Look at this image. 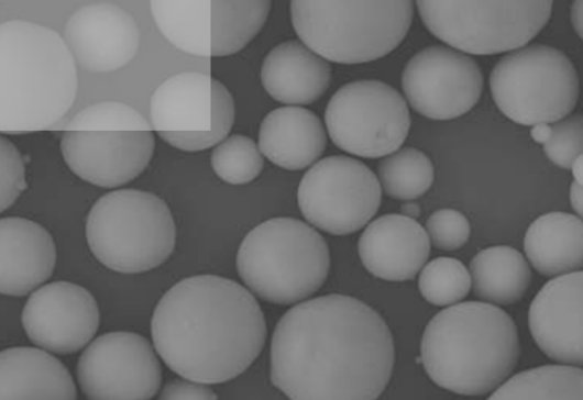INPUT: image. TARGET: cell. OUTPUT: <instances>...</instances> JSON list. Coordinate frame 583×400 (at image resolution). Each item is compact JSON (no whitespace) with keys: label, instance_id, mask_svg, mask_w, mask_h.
<instances>
[{"label":"cell","instance_id":"6da1fadb","mask_svg":"<svg viewBox=\"0 0 583 400\" xmlns=\"http://www.w3.org/2000/svg\"><path fill=\"white\" fill-rule=\"evenodd\" d=\"M392 333L361 300L327 295L290 308L271 344L272 384L293 400H374L394 367Z\"/></svg>","mask_w":583,"mask_h":400},{"label":"cell","instance_id":"7a4b0ae2","mask_svg":"<svg viewBox=\"0 0 583 400\" xmlns=\"http://www.w3.org/2000/svg\"><path fill=\"white\" fill-rule=\"evenodd\" d=\"M153 345L170 370L215 385L250 367L266 338L264 314L250 291L217 275L184 278L156 304Z\"/></svg>","mask_w":583,"mask_h":400},{"label":"cell","instance_id":"3957f363","mask_svg":"<svg viewBox=\"0 0 583 400\" xmlns=\"http://www.w3.org/2000/svg\"><path fill=\"white\" fill-rule=\"evenodd\" d=\"M76 62L55 30L22 19L0 25V131L45 130L73 105Z\"/></svg>","mask_w":583,"mask_h":400},{"label":"cell","instance_id":"277c9868","mask_svg":"<svg viewBox=\"0 0 583 400\" xmlns=\"http://www.w3.org/2000/svg\"><path fill=\"white\" fill-rule=\"evenodd\" d=\"M519 354L516 324L503 309L465 301L429 321L419 359L437 386L458 395L482 396L506 380Z\"/></svg>","mask_w":583,"mask_h":400},{"label":"cell","instance_id":"5b68a950","mask_svg":"<svg viewBox=\"0 0 583 400\" xmlns=\"http://www.w3.org/2000/svg\"><path fill=\"white\" fill-rule=\"evenodd\" d=\"M414 2L296 0L290 19L300 41L323 59L360 64L384 57L405 38Z\"/></svg>","mask_w":583,"mask_h":400},{"label":"cell","instance_id":"8992f818","mask_svg":"<svg viewBox=\"0 0 583 400\" xmlns=\"http://www.w3.org/2000/svg\"><path fill=\"white\" fill-rule=\"evenodd\" d=\"M329 266L324 238L293 218H273L256 225L237 255L243 282L276 304H292L315 293L327 279Z\"/></svg>","mask_w":583,"mask_h":400},{"label":"cell","instance_id":"52a82bcc","mask_svg":"<svg viewBox=\"0 0 583 400\" xmlns=\"http://www.w3.org/2000/svg\"><path fill=\"white\" fill-rule=\"evenodd\" d=\"M64 130L61 151L69 169L103 188L136 178L148 165L155 147L152 126L144 116L114 100L86 107Z\"/></svg>","mask_w":583,"mask_h":400},{"label":"cell","instance_id":"ba28073f","mask_svg":"<svg viewBox=\"0 0 583 400\" xmlns=\"http://www.w3.org/2000/svg\"><path fill=\"white\" fill-rule=\"evenodd\" d=\"M94 256L111 270L138 274L163 264L172 254L176 226L165 201L139 189L100 197L86 220Z\"/></svg>","mask_w":583,"mask_h":400},{"label":"cell","instance_id":"9c48e42d","mask_svg":"<svg viewBox=\"0 0 583 400\" xmlns=\"http://www.w3.org/2000/svg\"><path fill=\"white\" fill-rule=\"evenodd\" d=\"M498 109L522 125L552 124L564 119L579 98V76L560 49L531 44L502 57L490 75Z\"/></svg>","mask_w":583,"mask_h":400},{"label":"cell","instance_id":"30bf717a","mask_svg":"<svg viewBox=\"0 0 583 400\" xmlns=\"http://www.w3.org/2000/svg\"><path fill=\"white\" fill-rule=\"evenodd\" d=\"M425 26L457 51L493 55L524 47L548 23L552 1L421 0Z\"/></svg>","mask_w":583,"mask_h":400},{"label":"cell","instance_id":"8fae6325","mask_svg":"<svg viewBox=\"0 0 583 400\" xmlns=\"http://www.w3.org/2000/svg\"><path fill=\"white\" fill-rule=\"evenodd\" d=\"M152 127L169 145L186 152L207 149L228 137L234 101L210 75L182 71L166 78L150 100Z\"/></svg>","mask_w":583,"mask_h":400},{"label":"cell","instance_id":"7c38bea8","mask_svg":"<svg viewBox=\"0 0 583 400\" xmlns=\"http://www.w3.org/2000/svg\"><path fill=\"white\" fill-rule=\"evenodd\" d=\"M324 122L340 149L364 158L396 152L405 142L410 115L404 97L380 80H356L330 98Z\"/></svg>","mask_w":583,"mask_h":400},{"label":"cell","instance_id":"4fadbf2b","mask_svg":"<svg viewBox=\"0 0 583 400\" xmlns=\"http://www.w3.org/2000/svg\"><path fill=\"white\" fill-rule=\"evenodd\" d=\"M382 188L375 174L361 160L331 155L302 176L297 200L304 218L333 235L362 229L381 205Z\"/></svg>","mask_w":583,"mask_h":400},{"label":"cell","instance_id":"5bb4252c","mask_svg":"<svg viewBox=\"0 0 583 400\" xmlns=\"http://www.w3.org/2000/svg\"><path fill=\"white\" fill-rule=\"evenodd\" d=\"M77 379L94 400H146L162 382L161 364L151 343L133 332H110L92 341L80 355Z\"/></svg>","mask_w":583,"mask_h":400},{"label":"cell","instance_id":"9a60e30c","mask_svg":"<svg viewBox=\"0 0 583 400\" xmlns=\"http://www.w3.org/2000/svg\"><path fill=\"white\" fill-rule=\"evenodd\" d=\"M402 88L410 107L432 120H451L470 111L483 90V74L469 55L432 45L405 65Z\"/></svg>","mask_w":583,"mask_h":400},{"label":"cell","instance_id":"2e32d148","mask_svg":"<svg viewBox=\"0 0 583 400\" xmlns=\"http://www.w3.org/2000/svg\"><path fill=\"white\" fill-rule=\"evenodd\" d=\"M22 325L32 343L66 355L84 348L100 321L94 296L84 287L54 281L34 290L22 311Z\"/></svg>","mask_w":583,"mask_h":400},{"label":"cell","instance_id":"e0dca14e","mask_svg":"<svg viewBox=\"0 0 583 400\" xmlns=\"http://www.w3.org/2000/svg\"><path fill=\"white\" fill-rule=\"evenodd\" d=\"M140 36L132 13L113 1L82 4L64 26V41L76 65L94 74L125 67L138 53Z\"/></svg>","mask_w":583,"mask_h":400},{"label":"cell","instance_id":"ac0fdd59","mask_svg":"<svg viewBox=\"0 0 583 400\" xmlns=\"http://www.w3.org/2000/svg\"><path fill=\"white\" fill-rule=\"evenodd\" d=\"M581 270L547 281L529 308L531 335L549 358L570 365L583 363Z\"/></svg>","mask_w":583,"mask_h":400},{"label":"cell","instance_id":"d6986e66","mask_svg":"<svg viewBox=\"0 0 583 400\" xmlns=\"http://www.w3.org/2000/svg\"><path fill=\"white\" fill-rule=\"evenodd\" d=\"M359 255L375 277L388 281L413 279L426 264L430 241L424 226L403 214L372 221L359 238Z\"/></svg>","mask_w":583,"mask_h":400},{"label":"cell","instance_id":"ffe728a7","mask_svg":"<svg viewBox=\"0 0 583 400\" xmlns=\"http://www.w3.org/2000/svg\"><path fill=\"white\" fill-rule=\"evenodd\" d=\"M0 291L21 297L45 282L55 268L56 247L41 224L20 216L0 221Z\"/></svg>","mask_w":583,"mask_h":400},{"label":"cell","instance_id":"44dd1931","mask_svg":"<svg viewBox=\"0 0 583 400\" xmlns=\"http://www.w3.org/2000/svg\"><path fill=\"white\" fill-rule=\"evenodd\" d=\"M331 67L302 42L285 41L272 48L261 68L266 92L286 104H309L328 89Z\"/></svg>","mask_w":583,"mask_h":400},{"label":"cell","instance_id":"7402d4cb","mask_svg":"<svg viewBox=\"0 0 583 400\" xmlns=\"http://www.w3.org/2000/svg\"><path fill=\"white\" fill-rule=\"evenodd\" d=\"M77 390L66 366L50 353L29 346L0 354L1 400H75Z\"/></svg>","mask_w":583,"mask_h":400},{"label":"cell","instance_id":"603a6c76","mask_svg":"<svg viewBox=\"0 0 583 400\" xmlns=\"http://www.w3.org/2000/svg\"><path fill=\"white\" fill-rule=\"evenodd\" d=\"M327 145L324 127L310 110L287 105L272 110L258 131L261 153L278 167L299 170L316 162Z\"/></svg>","mask_w":583,"mask_h":400},{"label":"cell","instance_id":"cb8c5ba5","mask_svg":"<svg viewBox=\"0 0 583 400\" xmlns=\"http://www.w3.org/2000/svg\"><path fill=\"white\" fill-rule=\"evenodd\" d=\"M581 218L566 212H549L527 229L525 253L532 267L552 277L579 270L583 265Z\"/></svg>","mask_w":583,"mask_h":400},{"label":"cell","instance_id":"d4e9b609","mask_svg":"<svg viewBox=\"0 0 583 400\" xmlns=\"http://www.w3.org/2000/svg\"><path fill=\"white\" fill-rule=\"evenodd\" d=\"M470 276L473 291L480 299L510 304L526 292L531 271L519 251L497 245L480 251L472 258Z\"/></svg>","mask_w":583,"mask_h":400},{"label":"cell","instance_id":"484cf974","mask_svg":"<svg viewBox=\"0 0 583 400\" xmlns=\"http://www.w3.org/2000/svg\"><path fill=\"white\" fill-rule=\"evenodd\" d=\"M150 10L172 45L194 56H211V0H152Z\"/></svg>","mask_w":583,"mask_h":400},{"label":"cell","instance_id":"4316f807","mask_svg":"<svg viewBox=\"0 0 583 400\" xmlns=\"http://www.w3.org/2000/svg\"><path fill=\"white\" fill-rule=\"evenodd\" d=\"M491 400H582L583 373L569 365H543L501 384Z\"/></svg>","mask_w":583,"mask_h":400},{"label":"cell","instance_id":"83f0119b","mask_svg":"<svg viewBox=\"0 0 583 400\" xmlns=\"http://www.w3.org/2000/svg\"><path fill=\"white\" fill-rule=\"evenodd\" d=\"M271 1L211 0V56L241 51L262 29Z\"/></svg>","mask_w":583,"mask_h":400},{"label":"cell","instance_id":"f1b7e54d","mask_svg":"<svg viewBox=\"0 0 583 400\" xmlns=\"http://www.w3.org/2000/svg\"><path fill=\"white\" fill-rule=\"evenodd\" d=\"M380 184L385 193L397 200H414L431 187L435 177L430 158L421 151L405 147L381 160Z\"/></svg>","mask_w":583,"mask_h":400},{"label":"cell","instance_id":"f546056e","mask_svg":"<svg viewBox=\"0 0 583 400\" xmlns=\"http://www.w3.org/2000/svg\"><path fill=\"white\" fill-rule=\"evenodd\" d=\"M418 288L422 297L437 307L452 305L471 289L465 265L453 257H437L420 269Z\"/></svg>","mask_w":583,"mask_h":400},{"label":"cell","instance_id":"4dcf8cb0","mask_svg":"<svg viewBox=\"0 0 583 400\" xmlns=\"http://www.w3.org/2000/svg\"><path fill=\"white\" fill-rule=\"evenodd\" d=\"M264 159L256 143L249 136L233 134L219 143L211 156V166L219 178L231 185L255 179Z\"/></svg>","mask_w":583,"mask_h":400},{"label":"cell","instance_id":"1f68e13d","mask_svg":"<svg viewBox=\"0 0 583 400\" xmlns=\"http://www.w3.org/2000/svg\"><path fill=\"white\" fill-rule=\"evenodd\" d=\"M582 130L580 113L552 123L550 137L543 144L547 157L559 167L570 169L582 154Z\"/></svg>","mask_w":583,"mask_h":400},{"label":"cell","instance_id":"d6a6232c","mask_svg":"<svg viewBox=\"0 0 583 400\" xmlns=\"http://www.w3.org/2000/svg\"><path fill=\"white\" fill-rule=\"evenodd\" d=\"M470 223L465 215L453 209L435 211L426 222L430 244L443 251L462 247L470 236Z\"/></svg>","mask_w":583,"mask_h":400},{"label":"cell","instance_id":"836d02e7","mask_svg":"<svg viewBox=\"0 0 583 400\" xmlns=\"http://www.w3.org/2000/svg\"><path fill=\"white\" fill-rule=\"evenodd\" d=\"M0 211L2 212L26 189V182L23 158L16 146L4 136L0 140Z\"/></svg>","mask_w":583,"mask_h":400},{"label":"cell","instance_id":"e575fe53","mask_svg":"<svg viewBox=\"0 0 583 400\" xmlns=\"http://www.w3.org/2000/svg\"><path fill=\"white\" fill-rule=\"evenodd\" d=\"M218 397L206 384L174 379L168 382L160 395L162 400H215Z\"/></svg>","mask_w":583,"mask_h":400},{"label":"cell","instance_id":"d590c367","mask_svg":"<svg viewBox=\"0 0 583 400\" xmlns=\"http://www.w3.org/2000/svg\"><path fill=\"white\" fill-rule=\"evenodd\" d=\"M551 134V125L548 123H538L532 125L530 135L535 142L539 144H544Z\"/></svg>","mask_w":583,"mask_h":400},{"label":"cell","instance_id":"8d00e7d4","mask_svg":"<svg viewBox=\"0 0 583 400\" xmlns=\"http://www.w3.org/2000/svg\"><path fill=\"white\" fill-rule=\"evenodd\" d=\"M570 202L578 216L582 215V185L572 181L570 187Z\"/></svg>","mask_w":583,"mask_h":400},{"label":"cell","instance_id":"74e56055","mask_svg":"<svg viewBox=\"0 0 583 400\" xmlns=\"http://www.w3.org/2000/svg\"><path fill=\"white\" fill-rule=\"evenodd\" d=\"M582 1H574L571 7V22L580 37H582Z\"/></svg>","mask_w":583,"mask_h":400},{"label":"cell","instance_id":"f35d334b","mask_svg":"<svg viewBox=\"0 0 583 400\" xmlns=\"http://www.w3.org/2000/svg\"><path fill=\"white\" fill-rule=\"evenodd\" d=\"M402 214L411 219H416L420 214V208L416 202L408 201L402 205Z\"/></svg>","mask_w":583,"mask_h":400},{"label":"cell","instance_id":"ab89813d","mask_svg":"<svg viewBox=\"0 0 583 400\" xmlns=\"http://www.w3.org/2000/svg\"><path fill=\"white\" fill-rule=\"evenodd\" d=\"M570 169L572 170L574 181L582 185V154L573 160Z\"/></svg>","mask_w":583,"mask_h":400}]
</instances>
